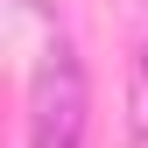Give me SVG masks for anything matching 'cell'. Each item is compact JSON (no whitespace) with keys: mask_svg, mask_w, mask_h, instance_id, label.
Here are the masks:
<instances>
[{"mask_svg":"<svg viewBox=\"0 0 148 148\" xmlns=\"http://www.w3.org/2000/svg\"><path fill=\"white\" fill-rule=\"evenodd\" d=\"M85 127H92V85L78 49L57 35L28 71V148H85Z\"/></svg>","mask_w":148,"mask_h":148,"instance_id":"obj_1","label":"cell"},{"mask_svg":"<svg viewBox=\"0 0 148 148\" xmlns=\"http://www.w3.org/2000/svg\"><path fill=\"white\" fill-rule=\"evenodd\" d=\"M134 106H141V113H134V134L148 141V49H141V85H134Z\"/></svg>","mask_w":148,"mask_h":148,"instance_id":"obj_2","label":"cell"}]
</instances>
